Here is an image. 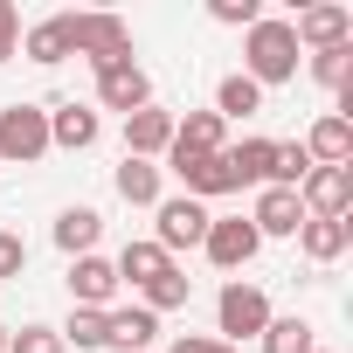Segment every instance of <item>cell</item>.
<instances>
[{
    "instance_id": "obj_1",
    "label": "cell",
    "mask_w": 353,
    "mask_h": 353,
    "mask_svg": "<svg viewBox=\"0 0 353 353\" xmlns=\"http://www.w3.org/2000/svg\"><path fill=\"white\" fill-rule=\"evenodd\" d=\"M298 35H291V21L284 14H263L256 28H243V77L256 83V90H270V83H291L298 77Z\"/></svg>"
},
{
    "instance_id": "obj_2",
    "label": "cell",
    "mask_w": 353,
    "mask_h": 353,
    "mask_svg": "<svg viewBox=\"0 0 353 353\" xmlns=\"http://www.w3.org/2000/svg\"><path fill=\"white\" fill-rule=\"evenodd\" d=\"M270 319H277V312H270L263 284H243V277H229V284H222V298H215V339H229V346L263 339V325H270Z\"/></svg>"
},
{
    "instance_id": "obj_3",
    "label": "cell",
    "mask_w": 353,
    "mask_h": 353,
    "mask_svg": "<svg viewBox=\"0 0 353 353\" xmlns=\"http://www.w3.org/2000/svg\"><path fill=\"white\" fill-rule=\"evenodd\" d=\"M70 49L104 77V70L132 63V28H125L118 14H70Z\"/></svg>"
},
{
    "instance_id": "obj_4",
    "label": "cell",
    "mask_w": 353,
    "mask_h": 353,
    "mask_svg": "<svg viewBox=\"0 0 353 353\" xmlns=\"http://www.w3.org/2000/svg\"><path fill=\"white\" fill-rule=\"evenodd\" d=\"M49 159V104H0V166Z\"/></svg>"
},
{
    "instance_id": "obj_5",
    "label": "cell",
    "mask_w": 353,
    "mask_h": 353,
    "mask_svg": "<svg viewBox=\"0 0 353 353\" xmlns=\"http://www.w3.org/2000/svg\"><path fill=\"white\" fill-rule=\"evenodd\" d=\"M201 236H208V208H201L194 194H159V208H152V243H159L166 256L201 250Z\"/></svg>"
},
{
    "instance_id": "obj_6",
    "label": "cell",
    "mask_w": 353,
    "mask_h": 353,
    "mask_svg": "<svg viewBox=\"0 0 353 353\" xmlns=\"http://www.w3.org/2000/svg\"><path fill=\"white\" fill-rule=\"evenodd\" d=\"M201 250H208V263L215 270H250L256 263V250H263V236L250 229V215H208V236H201Z\"/></svg>"
},
{
    "instance_id": "obj_7",
    "label": "cell",
    "mask_w": 353,
    "mask_h": 353,
    "mask_svg": "<svg viewBox=\"0 0 353 353\" xmlns=\"http://www.w3.org/2000/svg\"><path fill=\"white\" fill-rule=\"evenodd\" d=\"M291 35H298L305 56H319V49H346V42H353V8H346V0H312V8H298Z\"/></svg>"
},
{
    "instance_id": "obj_8",
    "label": "cell",
    "mask_w": 353,
    "mask_h": 353,
    "mask_svg": "<svg viewBox=\"0 0 353 353\" xmlns=\"http://www.w3.org/2000/svg\"><path fill=\"white\" fill-rule=\"evenodd\" d=\"M298 208L305 215H346L353 208V166H312L305 181H298Z\"/></svg>"
},
{
    "instance_id": "obj_9",
    "label": "cell",
    "mask_w": 353,
    "mask_h": 353,
    "mask_svg": "<svg viewBox=\"0 0 353 353\" xmlns=\"http://www.w3.org/2000/svg\"><path fill=\"white\" fill-rule=\"evenodd\" d=\"M159 173H181V188L208 208L215 194H236V166H229V145L222 152H208V159H166Z\"/></svg>"
},
{
    "instance_id": "obj_10",
    "label": "cell",
    "mask_w": 353,
    "mask_h": 353,
    "mask_svg": "<svg viewBox=\"0 0 353 353\" xmlns=\"http://www.w3.org/2000/svg\"><path fill=\"white\" fill-rule=\"evenodd\" d=\"M111 298H118V270H111V256H70V305L77 312H111Z\"/></svg>"
},
{
    "instance_id": "obj_11",
    "label": "cell",
    "mask_w": 353,
    "mask_h": 353,
    "mask_svg": "<svg viewBox=\"0 0 353 353\" xmlns=\"http://www.w3.org/2000/svg\"><path fill=\"white\" fill-rule=\"evenodd\" d=\"M104 139V118H97V104H49V152L63 145V152H90Z\"/></svg>"
},
{
    "instance_id": "obj_12",
    "label": "cell",
    "mask_w": 353,
    "mask_h": 353,
    "mask_svg": "<svg viewBox=\"0 0 353 353\" xmlns=\"http://www.w3.org/2000/svg\"><path fill=\"white\" fill-rule=\"evenodd\" d=\"M173 118H181V111H166V104L132 111V118H125V159H166V145H173Z\"/></svg>"
},
{
    "instance_id": "obj_13",
    "label": "cell",
    "mask_w": 353,
    "mask_h": 353,
    "mask_svg": "<svg viewBox=\"0 0 353 353\" xmlns=\"http://www.w3.org/2000/svg\"><path fill=\"white\" fill-rule=\"evenodd\" d=\"M222 145H229V125H222L215 111H188V118H173L166 159H208V152H222Z\"/></svg>"
},
{
    "instance_id": "obj_14",
    "label": "cell",
    "mask_w": 353,
    "mask_h": 353,
    "mask_svg": "<svg viewBox=\"0 0 353 353\" xmlns=\"http://www.w3.org/2000/svg\"><path fill=\"white\" fill-rule=\"evenodd\" d=\"M152 104V77L139 70V63H118V70H104L97 77V111H145Z\"/></svg>"
},
{
    "instance_id": "obj_15",
    "label": "cell",
    "mask_w": 353,
    "mask_h": 353,
    "mask_svg": "<svg viewBox=\"0 0 353 353\" xmlns=\"http://www.w3.org/2000/svg\"><path fill=\"white\" fill-rule=\"evenodd\" d=\"M250 229L270 243V236H298L305 229V208H298V188H256V208H250Z\"/></svg>"
},
{
    "instance_id": "obj_16",
    "label": "cell",
    "mask_w": 353,
    "mask_h": 353,
    "mask_svg": "<svg viewBox=\"0 0 353 353\" xmlns=\"http://www.w3.org/2000/svg\"><path fill=\"white\" fill-rule=\"evenodd\" d=\"M152 339H159V319H152L145 305H111V312H104V346H118V353H152Z\"/></svg>"
},
{
    "instance_id": "obj_17",
    "label": "cell",
    "mask_w": 353,
    "mask_h": 353,
    "mask_svg": "<svg viewBox=\"0 0 353 353\" xmlns=\"http://www.w3.org/2000/svg\"><path fill=\"white\" fill-rule=\"evenodd\" d=\"M305 152H312V166H346L353 159V118H339V111H325L305 139H298Z\"/></svg>"
},
{
    "instance_id": "obj_18",
    "label": "cell",
    "mask_w": 353,
    "mask_h": 353,
    "mask_svg": "<svg viewBox=\"0 0 353 353\" xmlns=\"http://www.w3.org/2000/svg\"><path fill=\"white\" fill-rule=\"evenodd\" d=\"M111 270H118V284H132V291H145L152 277H166V270H173V256H166V250H159L152 236H132V243L118 250V263H111Z\"/></svg>"
},
{
    "instance_id": "obj_19",
    "label": "cell",
    "mask_w": 353,
    "mask_h": 353,
    "mask_svg": "<svg viewBox=\"0 0 353 353\" xmlns=\"http://www.w3.org/2000/svg\"><path fill=\"white\" fill-rule=\"evenodd\" d=\"M346 243H353V222H346V215H332V222H325V215H305V229H298V250H305L312 263H339Z\"/></svg>"
},
{
    "instance_id": "obj_20",
    "label": "cell",
    "mask_w": 353,
    "mask_h": 353,
    "mask_svg": "<svg viewBox=\"0 0 353 353\" xmlns=\"http://www.w3.org/2000/svg\"><path fill=\"white\" fill-rule=\"evenodd\" d=\"M21 49H28V63H42V70L70 63V56H77V49H70V14H49V21H35V28L21 35Z\"/></svg>"
},
{
    "instance_id": "obj_21",
    "label": "cell",
    "mask_w": 353,
    "mask_h": 353,
    "mask_svg": "<svg viewBox=\"0 0 353 353\" xmlns=\"http://www.w3.org/2000/svg\"><path fill=\"white\" fill-rule=\"evenodd\" d=\"M97 236H104V215H97V208H63V215H56V250H63V256H90Z\"/></svg>"
},
{
    "instance_id": "obj_22",
    "label": "cell",
    "mask_w": 353,
    "mask_h": 353,
    "mask_svg": "<svg viewBox=\"0 0 353 353\" xmlns=\"http://www.w3.org/2000/svg\"><path fill=\"white\" fill-rule=\"evenodd\" d=\"M111 188H118V201H132V208H159V159H125V166L111 173Z\"/></svg>"
},
{
    "instance_id": "obj_23",
    "label": "cell",
    "mask_w": 353,
    "mask_h": 353,
    "mask_svg": "<svg viewBox=\"0 0 353 353\" xmlns=\"http://www.w3.org/2000/svg\"><path fill=\"white\" fill-rule=\"evenodd\" d=\"M256 111H263V90H256L243 70L215 83V118H222V125H229V118H256Z\"/></svg>"
},
{
    "instance_id": "obj_24",
    "label": "cell",
    "mask_w": 353,
    "mask_h": 353,
    "mask_svg": "<svg viewBox=\"0 0 353 353\" xmlns=\"http://www.w3.org/2000/svg\"><path fill=\"white\" fill-rule=\"evenodd\" d=\"M188 298H194V277H188V270H181V263H173V270H166V277H152V284H145V291H139V305H145V312H152V319H159V312H181V305H188Z\"/></svg>"
},
{
    "instance_id": "obj_25",
    "label": "cell",
    "mask_w": 353,
    "mask_h": 353,
    "mask_svg": "<svg viewBox=\"0 0 353 353\" xmlns=\"http://www.w3.org/2000/svg\"><path fill=\"white\" fill-rule=\"evenodd\" d=\"M256 346H263V353H312V346H319V332H312V319H298V312H291V319H270Z\"/></svg>"
},
{
    "instance_id": "obj_26",
    "label": "cell",
    "mask_w": 353,
    "mask_h": 353,
    "mask_svg": "<svg viewBox=\"0 0 353 353\" xmlns=\"http://www.w3.org/2000/svg\"><path fill=\"white\" fill-rule=\"evenodd\" d=\"M270 145H277V139H243V145H229L236 188H263V181H270Z\"/></svg>"
},
{
    "instance_id": "obj_27",
    "label": "cell",
    "mask_w": 353,
    "mask_h": 353,
    "mask_svg": "<svg viewBox=\"0 0 353 353\" xmlns=\"http://www.w3.org/2000/svg\"><path fill=\"white\" fill-rule=\"evenodd\" d=\"M305 173H312V152H305L298 139H277V145H270V181H263V188H298Z\"/></svg>"
},
{
    "instance_id": "obj_28",
    "label": "cell",
    "mask_w": 353,
    "mask_h": 353,
    "mask_svg": "<svg viewBox=\"0 0 353 353\" xmlns=\"http://www.w3.org/2000/svg\"><path fill=\"white\" fill-rule=\"evenodd\" d=\"M305 70H312V83H325V90L339 97V90L353 83V42H346V49H319V56H312Z\"/></svg>"
},
{
    "instance_id": "obj_29",
    "label": "cell",
    "mask_w": 353,
    "mask_h": 353,
    "mask_svg": "<svg viewBox=\"0 0 353 353\" xmlns=\"http://www.w3.org/2000/svg\"><path fill=\"white\" fill-rule=\"evenodd\" d=\"M56 332H63V346H83V353H90V346H104V312H77V305H70V319H63Z\"/></svg>"
},
{
    "instance_id": "obj_30",
    "label": "cell",
    "mask_w": 353,
    "mask_h": 353,
    "mask_svg": "<svg viewBox=\"0 0 353 353\" xmlns=\"http://www.w3.org/2000/svg\"><path fill=\"white\" fill-rule=\"evenodd\" d=\"M8 353H70V346L56 325H21V332H8Z\"/></svg>"
},
{
    "instance_id": "obj_31",
    "label": "cell",
    "mask_w": 353,
    "mask_h": 353,
    "mask_svg": "<svg viewBox=\"0 0 353 353\" xmlns=\"http://www.w3.org/2000/svg\"><path fill=\"white\" fill-rule=\"evenodd\" d=\"M208 14H215L222 28H256V21H263L256 0H208Z\"/></svg>"
},
{
    "instance_id": "obj_32",
    "label": "cell",
    "mask_w": 353,
    "mask_h": 353,
    "mask_svg": "<svg viewBox=\"0 0 353 353\" xmlns=\"http://www.w3.org/2000/svg\"><path fill=\"white\" fill-rule=\"evenodd\" d=\"M21 270H28V243H21L14 229H0V284L21 277Z\"/></svg>"
},
{
    "instance_id": "obj_33",
    "label": "cell",
    "mask_w": 353,
    "mask_h": 353,
    "mask_svg": "<svg viewBox=\"0 0 353 353\" xmlns=\"http://www.w3.org/2000/svg\"><path fill=\"white\" fill-rule=\"evenodd\" d=\"M166 353H243V346H229V339H215V332H181Z\"/></svg>"
},
{
    "instance_id": "obj_34",
    "label": "cell",
    "mask_w": 353,
    "mask_h": 353,
    "mask_svg": "<svg viewBox=\"0 0 353 353\" xmlns=\"http://www.w3.org/2000/svg\"><path fill=\"white\" fill-rule=\"evenodd\" d=\"M21 56V14H14V0H0V63Z\"/></svg>"
},
{
    "instance_id": "obj_35",
    "label": "cell",
    "mask_w": 353,
    "mask_h": 353,
    "mask_svg": "<svg viewBox=\"0 0 353 353\" xmlns=\"http://www.w3.org/2000/svg\"><path fill=\"white\" fill-rule=\"evenodd\" d=\"M0 353H8V325H0Z\"/></svg>"
},
{
    "instance_id": "obj_36",
    "label": "cell",
    "mask_w": 353,
    "mask_h": 353,
    "mask_svg": "<svg viewBox=\"0 0 353 353\" xmlns=\"http://www.w3.org/2000/svg\"><path fill=\"white\" fill-rule=\"evenodd\" d=\"M312 353H332V346H312Z\"/></svg>"
}]
</instances>
